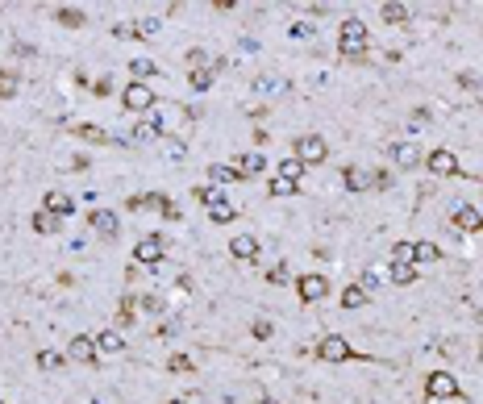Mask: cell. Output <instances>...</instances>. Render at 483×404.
Segmentation results:
<instances>
[{
	"instance_id": "cell-1",
	"label": "cell",
	"mask_w": 483,
	"mask_h": 404,
	"mask_svg": "<svg viewBox=\"0 0 483 404\" xmlns=\"http://www.w3.org/2000/svg\"><path fill=\"white\" fill-rule=\"evenodd\" d=\"M325 155H330L325 138H317V134H304V138H296V163H304V167H317V163H325Z\"/></svg>"
},
{
	"instance_id": "cell-2",
	"label": "cell",
	"mask_w": 483,
	"mask_h": 404,
	"mask_svg": "<svg viewBox=\"0 0 483 404\" xmlns=\"http://www.w3.org/2000/svg\"><path fill=\"white\" fill-rule=\"evenodd\" d=\"M129 209H158V213H163L167 221H179V209L171 205V200L163 196V192H146V196H129Z\"/></svg>"
},
{
	"instance_id": "cell-3",
	"label": "cell",
	"mask_w": 483,
	"mask_h": 404,
	"mask_svg": "<svg viewBox=\"0 0 483 404\" xmlns=\"http://www.w3.org/2000/svg\"><path fill=\"white\" fill-rule=\"evenodd\" d=\"M121 105H125L129 113H150V109H154V92H150L146 84H138V79H134V84L121 92Z\"/></svg>"
},
{
	"instance_id": "cell-4",
	"label": "cell",
	"mask_w": 483,
	"mask_h": 404,
	"mask_svg": "<svg viewBox=\"0 0 483 404\" xmlns=\"http://www.w3.org/2000/svg\"><path fill=\"white\" fill-rule=\"evenodd\" d=\"M317 355H321V359H325V363H346V359H354V350H350V342H346V338L330 333V338H321V346H317Z\"/></svg>"
},
{
	"instance_id": "cell-5",
	"label": "cell",
	"mask_w": 483,
	"mask_h": 404,
	"mask_svg": "<svg viewBox=\"0 0 483 404\" xmlns=\"http://www.w3.org/2000/svg\"><path fill=\"white\" fill-rule=\"evenodd\" d=\"M338 38H342V46L350 50V55H358L362 42H367V25H362L358 17H346V21H342V29H338Z\"/></svg>"
},
{
	"instance_id": "cell-6",
	"label": "cell",
	"mask_w": 483,
	"mask_h": 404,
	"mask_svg": "<svg viewBox=\"0 0 483 404\" xmlns=\"http://www.w3.org/2000/svg\"><path fill=\"white\" fill-rule=\"evenodd\" d=\"M425 392L434 396V400H446V396H458V379L450 375V371H434L425 379Z\"/></svg>"
},
{
	"instance_id": "cell-7",
	"label": "cell",
	"mask_w": 483,
	"mask_h": 404,
	"mask_svg": "<svg viewBox=\"0 0 483 404\" xmlns=\"http://www.w3.org/2000/svg\"><path fill=\"white\" fill-rule=\"evenodd\" d=\"M425 163H429V171H434V175H442V179L458 175V159H454V150H446V146H438V150H434V155H429Z\"/></svg>"
},
{
	"instance_id": "cell-8",
	"label": "cell",
	"mask_w": 483,
	"mask_h": 404,
	"mask_svg": "<svg viewBox=\"0 0 483 404\" xmlns=\"http://www.w3.org/2000/svg\"><path fill=\"white\" fill-rule=\"evenodd\" d=\"M163 238H142L138 246H134V263H142V267H154L158 259H163Z\"/></svg>"
},
{
	"instance_id": "cell-9",
	"label": "cell",
	"mask_w": 483,
	"mask_h": 404,
	"mask_svg": "<svg viewBox=\"0 0 483 404\" xmlns=\"http://www.w3.org/2000/svg\"><path fill=\"white\" fill-rule=\"evenodd\" d=\"M296 292H300V300H321V296H330V279L325 275H300Z\"/></svg>"
},
{
	"instance_id": "cell-10",
	"label": "cell",
	"mask_w": 483,
	"mask_h": 404,
	"mask_svg": "<svg viewBox=\"0 0 483 404\" xmlns=\"http://www.w3.org/2000/svg\"><path fill=\"white\" fill-rule=\"evenodd\" d=\"M42 205H46V213H55L59 221L75 213V200H71L67 192H59V188H55V192H46V200H42Z\"/></svg>"
},
{
	"instance_id": "cell-11",
	"label": "cell",
	"mask_w": 483,
	"mask_h": 404,
	"mask_svg": "<svg viewBox=\"0 0 483 404\" xmlns=\"http://www.w3.org/2000/svg\"><path fill=\"white\" fill-rule=\"evenodd\" d=\"M67 355H71L75 363H96V338H88V333H75V342L67 346Z\"/></svg>"
},
{
	"instance_id": "cell-12",
	"label": "cell",
	"mask_w": 483,
	"mask_h": 404,
	"mask_svg": "<svg viewBox=\"0 0 483 404\" xmlns=\"http://www.w3.org/2000/svg\"><path fill=\"white\" fill-rule=\"evenodd\" d=\"M230 255H234L238 263H254V259H258V242L242 233V238H234V242H230Z\"/></svg>"
},
{
	"instance_id": "cell-13",
	"label": "cell",
	"mask_w": 483,
	"mask_h": 404,
	"mask_svg": "<svg viewBox=\"0 0 483 404\" xmlns=\"http://www.w3.org/2000/svg\"><path fill=\"white\" fill-rule=\"evenodd\" d=\"M342 184H346L350 192H367V188H375V175L362 171V167H346V171H342Z\"/></svg>"
},
{
	"instance_id": "cell-14",
	"label": "cell",
	"mask_w": 483,
	"mask_h": 404,
	"mask_svg": "<svg viewBox=\"0 0 483 404\" xmlns=\"http://www.w3.org/2000/svg\"><path fill=\"white\" fill-rule=\"evenodd\" d=\"M92 225H96V229H100L104 238H117V229H121V225H117V213H113V209H92Z\"/></svg>"
},
{
	"instance_id": "cell-15",
	"label": "cell",
	"mask_w": 483,
	"mask_h": 404,
	"mask_svg": "<svg viewBox=\"0 0 483 404\" xmlns=\"http://www.w3.org/2000/svg\"><path fill=\"white\" fill-rule=\"evenodd\" d=\"M208 217H212V221H217V225H230V221L238 217V209L230 205V200H221V196H212V200H208Z\"/></svg>"
},
{
	"instance_id": "cell-16",
	"label": "cell",
	"mask_w": 483,
	"mask_h": 404,
	"mask_svg": "<svg viewBox=\"0 0 483 404\" xmlns=\"http://www.w3.org/2000/svg\"><path fill=\"white\" fill-rule=\"evenodd\" d=\"M392 155H396V163H400L404 171H412V167L421 163V150H417L412 142H396V146H392Z\"/></svg>"
},
{
	"instance_id": "cell-17",
	"label": "cell",
	"mask_w": 483,
	"mask_h": 404,
	"mask_svg": "<svg viewBox=\"0 0 483 404\" xmlns=\"http://www.w3.org/2000/svg\"><path fill=\"white\" fill-rule=\"evenodd\" d=\"M121 350H125L121 333H113V329H104V333H96V355H121Z\"/></svg>"
},
{
	"instance_id": "cell-18",
	"label": "cell",
	"mask_w": 483,
	"mask_h": 404,
	"mask_svg": "<svg viewBox=\"0 0 483 404\" xmlns=\"http://www.w3.org/2000/svg\"><path fill=\"white\" fill-rule=\"evenodd\" d=\"M442 246L438 242H412V263H438Z\"/></svg>"
},
{
	"instance_id": "cell-19",
	"label": "cell",
	"mask_w": 483,
	"mask_h": 404,
	"mask_svg": "<svg viewBox=\"0 0 483 404\" xmlns=\"http://www.w3.org/2000/svg\"><path fill=\"white\" fill-rule=\"evenodd\" d=\"M454 225H458V229H483V217H479V209L458 205V209H454Z\"/></svg>"
},
{
	"instance_id": "cell-20",
	"label": "cell",
	"mask_w": 483,
	"mask_h": 404,
	"mask_svg": "<svg viewBox=\"0 0 483 404\" xmlns=\"http://www.w3.org/2000/svg\"><path fill=\"white\" fill-rule=\"evenodd\" d=\"M158 134H163V129H158V117H154V113H150L146 121H138V125H134V142H154Z\"/></svg>"
},
{
	"instance_id": "cell-21",
	"label": "cell",
	"mask_w": 483,
	"mask_h": 404,
	"mask_svg": "<svg viewBox=\"0 0 483 404\" xmlns=\"http://www.w3.org/2000/svg\"><path fill=\"white\" fill-rule=\"evenodd\" d=\"M342 305H346V309H367V288H362V283L342 288Z\"/></svg>"
},
{
	"instance_id": "cell-22",
	"label": "cell",
	"mask_w": 483,
	"mask_h": 404,
	"mask_svg": "<svg viewBox=\"0 0 483 404\" xmlns=\"http://www.w3.org/2000/svg\"><path fill=\"white\" fill-rule=\"evenodd\" d=\"M208 179L212 184H238V179H246L238 167H208Z\"/></svg>"
},
{
	"instance_id": "cell-23",
	"label": "cell",
	"mask_w": 483,
	"mask_h": 404,
	"mask_svg": "<svg viewBox=\"0 0 483 404\" xmlns=\"http://www.w3.org/2000/svg\"><path fill=\"white\" fill-rule=\"evenodd\" d=\"M75 138H84V142H92V146H104V142H109V134H104L100 125H75Z\"/></svg>"
},
{
	"instance_id": "cell-24",
	"label": "cell",
	"mask_w": 483,
	"mask_h": 404,
	"mask_svg": "<svg viewBox=\"0 0 483 404\" xmlns=\"http://www.w3.org/2000/svg\"><path fill=\"white\" fill-rule=\"evenodd\" d=\"M188 84H192L196 92H208V88H212V71H208V67H192V71H188Z\"/></svg>"
},
{
	"instance_id": "cell-25",
	"label": "cell",
	"mask_w": 483,
	"mask_h": 404,
	"mask_svg": "<svg viewBox=\"0 0 483 404\" xmlns=\"http://www.w3.org/2000/svg\"><path fill=\"white\" fill-rule=\"evenodd\" d=\"M34 229H38V233H55V229H59V217L46 213V209H38V213H34Z\"/></svg>"
},
{
	"instance_id": "cell-26",
	"label": "cell",
	"mask_w": 483,
	"mask_h": 404,
	"mask_svg": "<svg viewBox=\"0 0 483 404\" xmlns=\"http://www.w3.org/2000/svg\"><path fill=\"white\" fill-rule=\"evenodd\" d=\"M412 279H417L412 263H392V283H412Z\"/></svg>"
},
{
	"instance_id": "cell-27",
	"label": "cell",
	"mask_w": 483,
	"mask_h": 404,
	"mask_svg": "<svg viewBox=\"0 0 483 404\" xmlns=\"http://www.w3.org/2000/svg\"><path fill=\"white\" fill-rule=\"evenodd\" d=\"M384 21H408V5H400V0H388V5H384Z\"/></svg>"
},
{
	"instance_id": "cell-28",
	"label": "cell",
	"mask_w": 483,
	"mask_h": 404,
	"mask_svg": "<svg viewBox=\"0 0 483 404\" xmlns=\"http://www.w3.org/2000/svg\"><path fill=\"white\" fill-rule=\"evenodd\" d=\"M267 192H271V196H292V192H296V184H292V179H284V175H275L271 184H267Z\"/></svg>"
},
{
	"instance_id": "cell-29",
	"label": "cell",
	"mask_w": 483,
	"mask_h": 404,
	"mask_svg": "<svg viewBox=\"0 0 483 404\" xmlns=\"http://www.w3.org/2000/svg\"><path fill=\"white\" fill-rule=\"evenodd\" d=\"M17 92V75L13 71H5V67H0V100H9Z\"/></svg>"
},
{
	"instance_id": "cell-30",
	"label": "cell",
	"mask_w": 483,
	"mask_h": 404,
	"mask_svg": "<svg viewBox=\"0 0 483 404\" xmlns=\"http://www.w3.org/2000/svg\"><path fill=\"white\" fill-rule=\"evenodd\" d=\"M129 75H138V84H146V75H154V63L150 59H134L129 63Z\"/></svg>"
},
{
	"instance_id": "cell-31",
	"label": "cell",
	"mask_w": 483,
	"mask_h": 404,
	"mask_svg": "<svg viewBox=\"0 0 483 404\" xmlns=\"http://www.w3.org/2000/svg\"><path fill=\"white\" fill-rule=\"evenodd\" d=\"M280 175H284V179H292V184H300V175H304V163L288 159V163H280Z\"/></svg>"
},
{
	"instance_id": "cell-32",
	"label": "cell",
	"mask_w": 483,
	"mask_h": 404,
	"mask_svg": "<svg viewBox=\"0 0 483 404\" xmlns=\"http://www.w3.org/2000/svg\"><path fill=\"white\" fill-rule=\"evenodd\" d=\"M38 367H46V371H59V367H63V355H55V350H42V355H38Z\"/></svg>"
},
{
	"instance_id": "cell-33",
	"label": "cell",
	"mask_w": 483,
	"mask_h": 404,
	"mask_svg": "<svg viewBox=\"0 0 483 404\" xmlns=\"http://www.w3.org/2000/svg\"><path fill=\"white\" fill-rule=\"evenodd\" d=\"M55 17H59L63 25H71V29H79V25H84V13H79V9H59Z\"/></svg>"
},
{
	"instance_id": "cell-34",
	"label": "cell",
	"mask_w": 483,
	"mask_h": 404,
	"mask_svg": "<svg viewBox=\"0 0 483 404\" xmlns=\"http://www.w3.org/2000/svg\"><path fill=\"white\" fill-rule=\"evenodd\" d=\"M238 171H262V155H242L238 159Z\"/></svg>"
},
{
	"instance_id": "cell-35",
	"label": "cell",
	"mask_w": 483,
	"mask_h": 404,
	"mask_svg": "<svg viewBox=\"0 0 483 404\" xmlns=\"http://www.w3.org/2000/svg\"><path fill=\"white\" fill-rule=\"evenodd\" d=\"M167 371H171V375H175V371H192V359H188V355H171V359H167Z\"/></svg>"
},
{
	"instance_id": "cell-36",
	"label": "cell",
	"mask_w": 483,
	"mask_h": 404,
	"mask_svg": "<svg viewBox=\"0 0 483 404\" xmlns=\"http://www.w3.org/2000/svg\"><path fill=\"white\" fill-rule=\"evenodd\" d=\"M134 309H138V300H134V296H125V300H121V313H117V317H121V325H129V321H134Z\"/></svg>"
},
{
	"instance_id": "cell-37",
	"label": "cell",
	"mask_w": 483,
	"mask_h": 404,
	"mask_svg": "<svg viewBox=\"0 0 483 404\" xmlns=\"http://www.w3.org/2000/svg\"><path fill=\"white\" fill-rule=\"evenodd\" d=\"M134 34H158V17H146V21H134Z\"/></svg>"
},
{
	"instance_id": "cell-38",
	"label": "cell",
	"mask_w": 483,
	"mask_h": 404,
	"mask_svg": "<svg viewBox=\"0 0 483 404\" xmlns=\"http://www.w3.org/2000/svg\"><path fill=\"white\" fill-rule=\"evenodd\" d=\"M267 283H288V267H284V263H275L271 271H267Z\"/></svg>"
},
{
	"instance_id": "cell-39",
	"label": "cell",
	"mask_w": 483,
	"mask_h": 404,
	"mask_svg": "<svg viewBox=\"0 0 483 404\" xmlns=\"http://www.w3.org/2000/svg\"><path fill=\"white\" fill-rule=\"evenodd\" d=\"M254 88H258V92H280L284 84H280V79H271V75H262V79H258Z\"/></svg>"
},
{
	"instance_id": "cell-40",
	"label": "cell",
	"mask_w": 483,
	"mask_h": 404,
	"mask_svg": "<svg viewBox=\"0 0 483 404\" xmlns=\"http://www.w3.org/2000/svg\"><path fill=\"white\" fill-rule=\"evenodd\" d=\"M292 38H300V42H304V38H312V29H308L304 21H296V25H292Z\"/></svg>"
},
{
	"instance_id": "cell-41",
	"label": "cell",
	"mask_w": 483,
	"mask_h": 404,
	"mask_svg": "<svg viewBox=\"0 0 483 404\" xmlns=\"http://www.w3.org/2000/svg\"><path fill=\"white\" fill-rule=\"evenodd\" d=\"M142 309H146V313H163V309H158V296H146V300H142Z\"/></svg>"
},
{
	"instance_id": "cell-42",
	"label": "cell",
	"mask_w": 483,
	"mask_h": 404,
	"mask_svg": "<svg viewBox=\"0 0 483 404\" xmlns=\"http://www.w3.org/2000/svg\"><path fill=\"white\" fill-rule=\"evenodd\" d=\"M254 338H271V325H267V321H254Z\"/></svg>"
},
{
	"instance_id": "cell-43",
	"label": "cell",
	"mask_w": 483,
	"mask_h": 404,
	"mask_svg": "<svg viewBox=\"0 0 483 404\" xmlns=\"http://www.w3.org/2000/svg\"><path fill=\"white\" fill-rule=\"evenodd\" d=\"M258 404H280V400H271V396H262V400H258Z\"/></svg>"
},
{
	"instance_id": "cell-44",
	"label": "cell",
	"mask_w": 483,
	"mask_h": 404,
	"mask_svg": "<svg viewBox=\"0 0 483 404\" xmlns=\"http://www.w3.org/2000/svg\"><path fill=\"white\" fill-rule=\"evenodd\" d=\"M0 404H5V400H0Z\"/></svg>"
}]
</instances>
